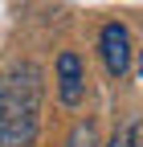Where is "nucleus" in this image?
<instances>
[{"instance_id":"obj_1","label":"nucleus","mask_w":143,"mask_h":147,"mask_svg":"<svg viewBox=\"0 0 143 147\" xmlns=\"http://www.w3.org/2000/svg\"><path fill=\"white\" fill-rule=\"evenodd\" d=\"M45 106V69L37 61H12L0 74V147H33Z\"/></svg>"},{"instance_id":"obj_2","label":"nucleus","mask_w":143,"mask_h":147,"mask_svg":"<svg viewBox=\"0 0 143 147\" xmlns=\"http://www.w3.org/2000/svg\"><path fill=\"white\" fill-rule=\"evenodd\" d=\"M53 86H57L61 106H82L86 98V65L74 49H61L57 61H53Z\"/></svg>"},{"instance_id":"obj_3","label":"nucleus","mask_w":143,"mask_h":147,"mask_svg":"<svg viewBox=\"0 0 143 147\" xmlns=\"http://www.w3.org/2000/svg\"><path fill=\"white\" fill-rule=\"evenodd\" d=\"M98 53H102V65L111 78H123V74L131 69V33L123 21H111V25H102L98 33Z\"/></svg>"},{"instance_id":"obj_4","label":"nucleus","mask_w":143,"mask_h":147,"mask_svg":"<svg viewBox=\"0 0 143 147\" xmlns=\"http://www.w3.org/2000/svg\"><path fill=\"white\" fill-rule=\"evenodd\" d=\"M135 139H139V119L131 115V119H123L115 127V135L106 139V147H135Z\"/></svg>"},{"instance_id":"obj_5","label":"nucleus","mask_w":143,"mask_h":147,"mask_svg":"<svg viewBox=\"0 0 143 147\" xmlns=\"http://www.w3.org/2000/svg\"><path fill=\"white\" fill-rule=\"evenodd\" d=\"M61 147H98V127H94L90 119H86V123H78Z\"/></svg>"},{"instance_id":"obj_6","label":"nucleus","mask_w":143,"mask_h":147,"mask_svg":"<svg viewBox=\"0 0 143 147\" xmlns=\"http://www.w3.org/2000/svg\"><path fill=\"white\" fill-rule=\"evenodd\" d=\"M135 147H143V139H135Z\"/></svg>"}]
</instances>
